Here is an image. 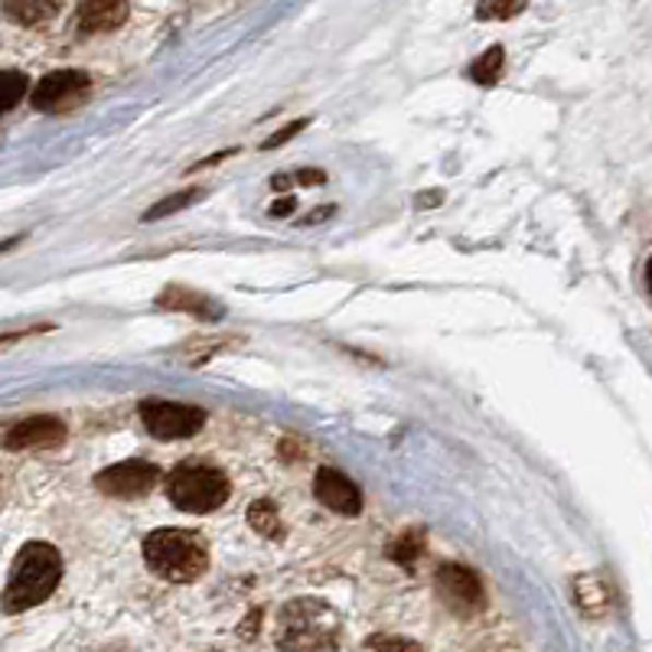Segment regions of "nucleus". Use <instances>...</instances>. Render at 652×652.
<instances>
[{
  "instance_id": "nucleus-2",
  "label": "nucleus",
  "mask_w": 652,
  "mask_h": 652,
  "mask_svg": "<svg viewBox=\"0 0 652 652\" xmlns=\"http://www.w3.org/2000/svg\"><path fill=\"white\" fill-rule=\"evenodd\" d=\"M62 578V558L46 542H26L10 568L0 607L7 614H23L36 604H43Z\"/></svg>"
},
{
  "instance_id": "nucleus-12",
  "label": "nucleus",
  "mask_w": 652,
  "mask_h": 652,
  "mask_svg": "<svg viewBox=\"0 0 652 652\" xmlns=\"http://www.w3.org/2000/svg\"><path fill=\"white\" fill-rule=\"evenodd\" d=\"M157 307H164V310H187V313H197L203 320H218L222 317V307H218L210 294H200V291H190V287H167L157 297Z\"/></svg>"
},
{
  "instance_id": "nucleus-19",
  "label": "nucleus",
  "mask_w": 652,
  "mask_h": 652,
  "mask_svg": "<svg viewBox=\"0 0 652 652\" xmlns=\"http://www.w3.org/2000/svg\"><path fill=\"white\" fill-rule=\"evenodd\" d=\"M525 10V0H479L476 16L479 20H512Z\"/></svg>"
},
{
  "instance_id": "nucleus-10",
  "label": "nucleus",
  "mask_w": 652,
  "mask_h": 652,
  "mask_svg": "<svg viewBox=\"0 0 652 652\" xmlns=\"http://www.w3.org/2000/svg\"><path fill=\"white\" fill-rule=\"evenodd\" d=\"M62 440H66V425L59 418H43V415L13 425L0 437L3 450H49L59 447Z\"/></svg>"
},
{
  "instance_id": "nucleus-15",
  "label": "nucleus",
  "mask_w": 652,
  "mask_h": 652,
  "mask_svg": "<svg viewBox=\"0 0 652 652\" xmlns=\"http://www.w3.org/2000/svg\"><path fill=\"white\" fill-rule=\"evenodd\" d=\"M248 525L264 538H281V515L271 499H258L248 506Z\"/></svg>"
},
{
  "instance_id": "nucleus-17",
  "label": "nucleus",
  "mask_w": 652,
  "mask_h": 652,
  "mask_svg": "<svg viewBox=\"0 0 652 652\" xmlns=\"http://www.w3.org/2000/svg\"><path fill=\"white\" fill-rule=\"evenodd\" d=\"M203 197H206V190H200V187H193V190H180V193H174V197H167V200L154 203V206L144 213V222H157V218L174 216V213H180V210H187V206L200 203Z\"/></svg>"
},
{
  "instance_id": "nucleus-3",
  "label": "nucleus",
  "mask_w": 652,
  "mask_h": 652,
  "mask_svg": "<svg viewBox=\"0 0 652 652\" xmlns=\"http://www.w3.org/2000/svg\"><path fill=\"white\" fill-rule=\"evenodd\" d=\"M147 568L174 584H193L210 568V542L193 529H157L144 538Z\"/></svg>"
},
{
  "instance_id": "nucleus-24",
  "label": "nucleus",
  "mask_w": 652,
  "mask_h": 652,
  "mask_svg": "<svg viewBox=\"0 0 652 652\" xmlns=\"http://www.w3.org/2000/svg\"><path fill=\"white\" fill-rule=\"evenodd\" d=\"M437 200H440V197H425V200H418V206H431V203H437Z\"/></svg>"
},
{
  "instance_id": "nucleus-6",
  "label": "nucleus",
  "mask_w": 652,
  "mask_h": 652,
  "mask_svg": "<svg viewBox=\"0 0 652 652\" xmlns=\"http://www.w3.org/2000/svg\"><path fill=\"white\" fill-rule=\"evenodd\" d=\"M141 422L157 440H180V437L197 435L206 425V415L203 408H193V405L147 399L141 405Z\"/></svg>"
},
{
  "instance_id": "nucleus-5",
  "label": "nucleus",
  "mask_w": 652,
  "mask_h": 652,
  "mask_svg": "<svg viewBox=\"0 0 652 652\" xmlns=\"http://www.w3.org/2000/svg\"><path fill=\"white\" fill-rule=\"evenodd\" d=\"M435 584L443 607L457 617H476L486 607V591L479 574L463 565H440Z\"/></svg>"
},
{
  "instance_id": "nucleus-22",
  "label": "nucleus",
  "mask_w": 652,
  "mask_h": 652,
  "mask_svg": "<svg viewBox=\"0 0 652 652\" xmlns=\"http://www.w3.org/2000/svg\"><path fill=\"white\" fill-rule=\"evenodd\" d=\"M294 206H297V200H294V197H281V200H277V203H274V206H271L268 213H271L274 218H284V216H291V213H294Z\"/></svg>"
},
{
  "instance_id": "nucleus-4",
  "label": "nucleus",
  "mask_w": 652,
  "mask_h": 652,
  "mask_svg": "<svg viewBox=\"0 0 652 652\" xmlns=\"http://www.w3.org/2000/svg\"><path fill=\"white\" fill-rule=\"evenodd\" d=\"M167 493H170V502L177 509L193 512V515H206V512H216L218 506L228 499V476L216 466H206V463H187V466L174 470Z\"/></svg>"
},
{
  "instance_id": "nucleus-20",
  "label": "nucleus",
  "mask_w": 652,
  "mask_h": 652,
  "mask_svg": "<svg viewBox=\"0 0 652 652\" xmlns=\"http://www.w3.org/2000/svg\"><path fill=\"white\" fill-rule=\"evenodd\" d=\"M369 647L376 652H425L415 640H405V637H389V633H379L369 640Z\"/></svg>"
},
{
  "instance_id": "nucleus-7",
  "label": "nucleus",
  "mask_w": 652,
  "mask_h": 652,
  "mask_svg": "<svg viewBox=\"0 0 652 652\" xmlns=\"http://www.w3.org/2000/svg\"><path fill=\"white\" fill-rule=\"evenodd\" d=\"M161 470L147 460H121L95 476V486L111 499H141L157 486Z\"/></svg>"
},
{
  "instance_id": "nucleus-13",
  "label": "nucleus",
  "mask_w": 652,
  "mask_h": 652,
  "mask_svg": "<svg viewBox=\"0 0 652 652\" xmlns=\"http://www.w3.org/2000/svg\"><path fill=\"white\" fill-rule=\"evenodd\" d=\"M0 3H3V13L20 26H43L62 7V0H0Z\"/></svg>"
},
{
  "instance_id": "nucleus-18",
  "label": "nucleus",
  "mask_w": 652,
  "mask_h": 652,
  "mask_svg": "<svg viewBox=\"0 0 652 652\" xmlns=\"http://www.w3.org/2000/svg\"><path fill=\"white\" fill-rule=\"evenodd\" d=\"M26 75L23 72H13V69H7V72H0V115L3 111H10L23 95H26Z\"/></svg>"
},
{
  "instance_id": "nucleus-23",
  "label": "nucleus",
  "mask_w": 652,
  "mask_h": 652,
  "mask_svg": "<svg viewBox=\"0 0 652 652\" xmlns=\"http://www.w3.org/2000/svg\"><path fill=\"white\" fill-rule=\"evenodd\" d=\"M294 180H297V183H323V174H320V170H300Z\"/></svg>"
},
{
  "instance_id": "nucleus-14",
  "label": "nucleus",
  "mask_w": 652,
  "mask_h": 652,
  "mask_svg": "<svg viewBox=\"0 0 652 652\" xmlns=\"http://www.w3.org/2000/svg\"><path fill=\"white\" fill-rule=\"evenodd\" d=\"M422 555H425V532H422V529H408V532H402V535L389 545V558H392L395 565L408 568V571L422 561Z\"/></svg>"
},
{
  "instance_id": "nucleus-25",
  "label": "nucleus",
  "mask_w": 652,
  "mask_h": 652,
  "mask_svg": "<svg viewBox=\"0 0 652 652\" xmlns=\"http://www.w3.org/2000/svg\"><path fill=\"white\" fill-rule=\"evenodd\" d=\"M105 652H128V650H105Z\"/></svg>"
},
{
  "instance_id": "nucleus-21",
  "label": "nucleus",
  "mask_w": 652,
  "mask_h": 652,
  "mask_svg": "<svg viewBox=\"0 0 652 652\" xmlns=\"http://www.w3.org/2000/svg\"><path fill=\"white\" fill-rule=\"evenodd\" d=\"M307 125H310V121H307V118H300V121H294V125H287V128H281V131H277V134H274V138H271V141H268V144H264V151H274V147H281V144H284V141H291V138H294V134H297V131H304V128H307Z\"/></svg>"
},
{
  "instance_id": "nucleus-8",
  "label": "nucleus",
  "mask_w": 652,
  "mask_h": 652,
  "mask_svg": "<svg viewBox=\"0 0 652 652\" xmlns=\"http://www.w3.org/2000/svg\"><path fill=\"white\" fill-rule=\"evenodd\" d=\"M88 92V75L79 69H56L39 79L29 102L36 111H66Z\"/></svg>"
},
{
  "instance_id": "nucleus-11",
  "label": "nucleus",
  "mask_w": 652,
  "mask_h": 652,
  "mask_svg": "<svg viewBox=\"0 0 652 652\" xmlns=\"http://www.w3.org/2000/svg\"><path fill=\"white\" fill-rule=\"evenodd\" d=\"M128 20V0H82L75 13L79 33H108Z\"/></svg>"
},
{
  "instance_id": "nucleus-16",
  "label": "nucleus",
  "mask_w": 652,
  "mask_h": 652,
  "mask_svg": "<svg viewBox=\"0 0 652 652\" xmlns=\"http://www.w3.org/2000/svg\"><path fill=\"white\" fill-rule=\"evenodd\" d=\"M502 62H506L502 46H489V49L470 66V79H473L476 85L489 88V85H496V79L502 75Z\"/></svg>"
},
{
  "instance_id": "nucleus-9",
  "label": "nucleus",
  "mask_w": 652,
  "mask_h": 652,
  "mask_svg": "<svg viewBox=\"0 0 652 652\" xmlns=\"http://www.w3.org/2000/svg\"><path fill=\"white\" fill-rule=\"evenodd\" d=\"M313 493H317V499H320L327 509H333V512H340V515H359V509H363V493H359V486H356L349 476H343L340 470H330V466L317 470V476H313Z\"/></svg>"
},
{
  "instance_id": "nucleus-1",
  "label": "nucleus",
  "mask_w": 652,
  "mask_h": 652,
  "mask_svg": "<svg viewBox=\"0 0 652 652\" xmlns=\"http://www.w3.org/2000/svg\"><path fill=\"white\" fill-rule=\"evenodd\" d=\"M343 637L340 614L317 597H297L281 607L277 617V650L281 652H336Z\"/></svg>"
}]
</instances>
